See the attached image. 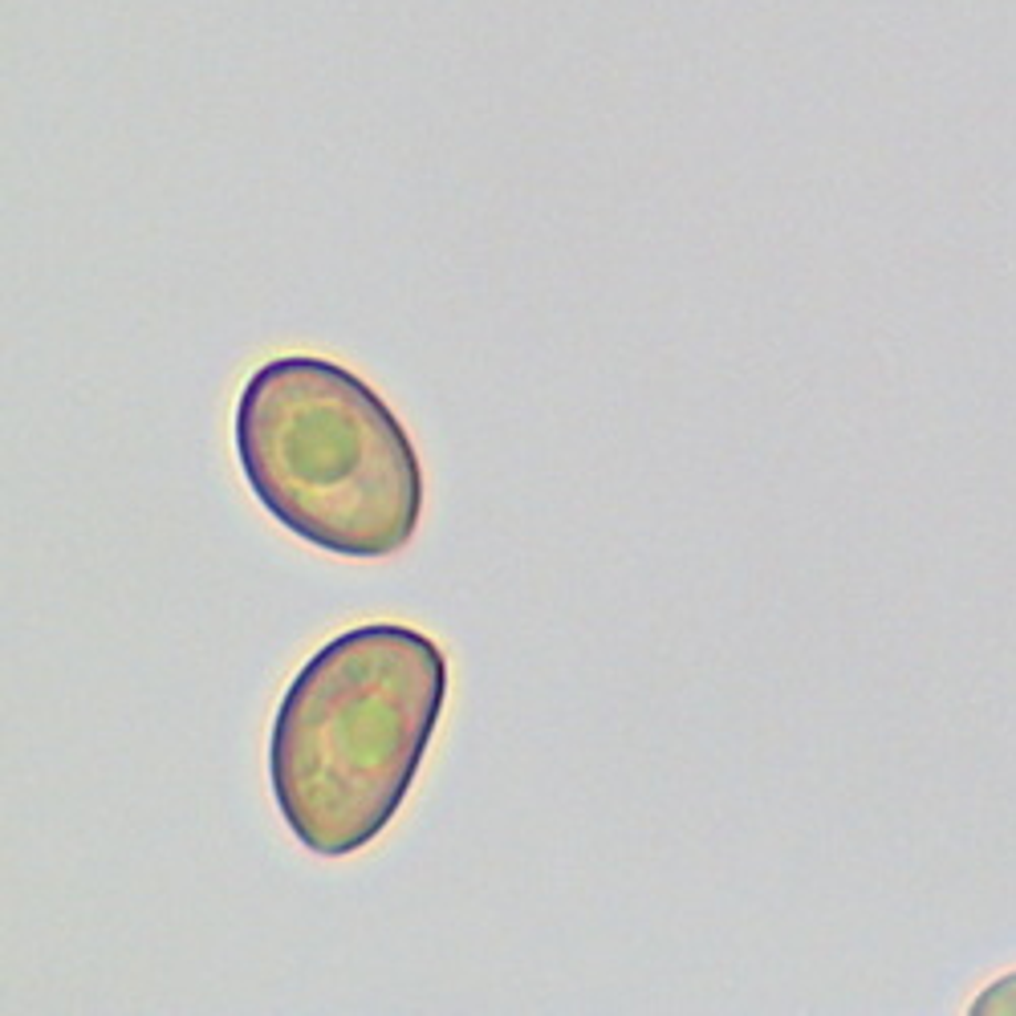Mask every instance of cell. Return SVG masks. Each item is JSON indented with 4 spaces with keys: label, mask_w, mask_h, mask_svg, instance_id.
<instances>
[{
    "label": "cell",
    "mask_w": 1016,
    "mask_h": 1016,
    "mask_svg": "<svg viewBox=\"0 0 1016 1016\" xmlns=\"http://www.w3.org/2000/svg\"><path fill=\"white\" fill-rule=\"evenodd\" d=\"M448 703V654L402 622L342 630L310 654L273 715L269 785L317 858L366 850L399 817Z\"/></svg>",
    "instance_id": "obj_1"
},
{
    "label": "cell",
    "mask_w": 1016,
    "mask_h": 1016,
    "mask_svg": "<svg viewBox=\"0 0 1016 1016\" xmlns=\"http://www.w3.org/2000/svg\"><path fill=\"white\" fill-rule=\"evenodd\" d=\"M237 455L264 513L305 545L378 562L419 533V452L350 366L310 354L256 366L237 399Z\"/></svg>",
    "instance_id": "obj_2"
}]
</instances>
